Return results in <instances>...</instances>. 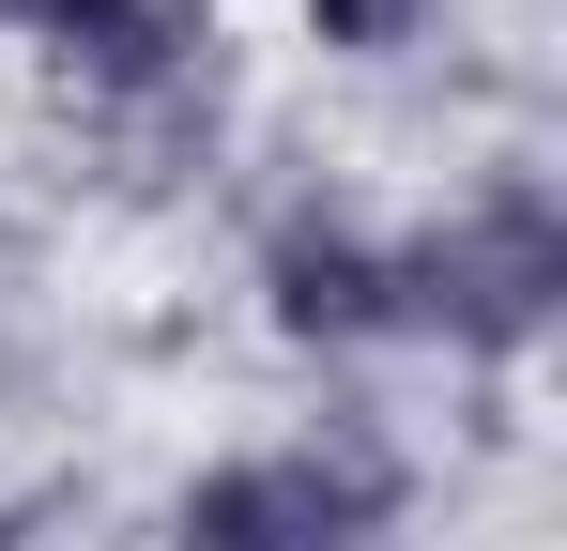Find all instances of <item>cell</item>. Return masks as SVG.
<instances>
[{
    "mask_svg": "<svg viewBox=\"0 0 567 551\" xmlns=\"http://www.w3.org/2000/svg\"><path fill=\"white\" fill-rule=\"evenodd\" d=\"M567 291V215L537 184H491L475 215H445L430 246H399V322H445L475 353H506V337H537Z\"/></svg>",
    "mask_w": 567,
    "mask_h": 551,
    "instance_id": "obj_1",
    "label": "cell"
},
{
    "mask_svg": "<svg viewBox=\"0 0 567 551\" xmlns=\"http://www.w3.org/2000/svg\"><path fill=\"white\" fill-rule=\"evenodd\" d=\"M185 551H369V490L322 459H215L185 490Z\"/></svg>",
    "mask_w": 567,
    "mask_h": 551,
    "instance_id": "obj_2",
    "label": "cell"
},
{
    "mask_svg": "<svg viewBox=\"0 0 567 551\" xmlns=\"http://www.w3.org/2000/svg\"><path fill=\"white\" fill-rule=\"evenodd\" d=\"M277 322H291V337H383V322H399V246L277 230Z\"/></svg>",
    "mask_w": 567,
    "mask_h": 551,
    "instance_id": "obj_3",
    "label": "cell"
},
{
    "mask_svg": "<svg viewBox=\"0 0 567 551\" xmlns=\"http://www.w3.org/2000/svg\"><path fill=\"white\" fill-rule=\"evenodd\" d=\"M0 15H31L47 46H78L107 77H154V62H169V15H154V0H0Z\"/></svg>",
    "mask_w": 567,
    "mask_h": 551,
    "instance_id": "obj_4",
    "label": "cell"
},
{
    "mask_svg": "<svg viewBox=\"0 0 567 551\" xmlns=\"http://www.w3.org/2000/svg\"><path fill=\"white\" fill-rule=\"evenodd\" d=\"M307 15H322L338 46H399V31H414V0H307Z\"/></svg>",
    "mask_w": 567,
    "mask_h": 551,
    "instance_id": "obj_5",
    "label": "cell"
}]
</instances>
